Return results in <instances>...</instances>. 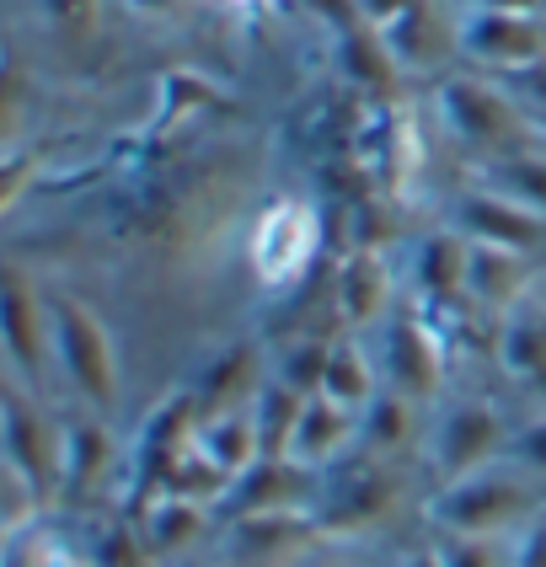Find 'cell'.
<instances>
[{
	"instance_id": "1",
	"label": "cell",
	"mask_w": 546,
	"mask_h": 567,
	"mask_svg": "<svg viewBox=\"0 0 546 567\" xmlns=\"http://www.w3.org/2000/svg\"><path fill=\"white\" fill-rule=\"evenodd\" d=\"M317 252V215L306 204H274L262 220H257V236H253V268L262 284H289L306 257Z\"/></svg>"
}]
</instances>
